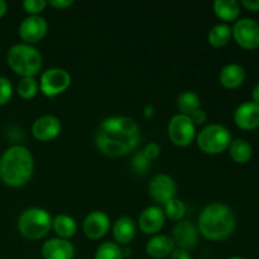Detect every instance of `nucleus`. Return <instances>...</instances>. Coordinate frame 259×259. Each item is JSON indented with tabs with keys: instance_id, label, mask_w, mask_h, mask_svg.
I'll list each match as a JSON object with an SVG mask.
<instances>
[{
	"instance_id": "nucleus-25",
	"label": "nucleus",
	"mask_w": 259,
	"mask_h": 259,
	"mask_svg": "<svg viewBox=\"0 0 259 259\" xmlns=\"http://www.w3.org/2000/svg\"><path fill=\"white\" fill-rule=\"evenodd\" d=\"M200 104L201 101H200L199 95L192 91H186L177 99V108H179L180 114H184V115H191L194 111L200 109Z\"/></svg>"
},
{
	"instance_id": "nucleus-36",
	"label": "nucleus",
	"mask_w": 259,
	"mask_h": 259,
	"mask_svg": "<svg viewBox=\"0 0 259 259\" xmlns=\"http://www.w3.org/2000/svg\"><path fill=\"white\" fill-rule=\"evenodd\" d=\"M242 5L248 10L257 12L259 10V0H243Z\"/></svg>"
},
{
	"instance_id": "nucleus-2",
	"label": "nucleus",
	"mask_w": 259,
	"mask_h": 259,
	"mask_svg": "<svg viewBox=\"0 0 259 259\" xmlns=\"http://www.w3.org/2000/svg\"><path fill=\"white\" fill-rule=\"evenodd\" d=\"M34 159L24 146H12L0 157V180L9 187H22L30 181Z\"/></svg>"
},
{
	"instance_id": "nucleus-29",
	"label": "nucleus",
	"mask_w": 259,
	"mask_h": 259,
	"mask_svg": "<svg viewBox=\"0 0 259 259\" xmlns=\"http://www.w3.org/2000/svg\"><path fill=\"white\" fill-rule=\"evenodd\" d=\"M13 96V86L9 78L0 76V106L10 101Z\"/></svg>"
},
{
	"instance_id": "nucleus-28",
	"label": "nucleus",
	"mask_w": 259,
	"mask_h": 259,
	"mask_svg": "<svg viewBox=\"0 0 259 259\" xmlns=\"http://www.w3.org/2000/svg\"><path fill=\"white\" fill-rule=\"evenodd\" d=\"M18 95L24 100H30L38 93V82L34 77H22L17 85Z\"/></svg>"
},
{
	"instance_id": "nucleus-27",
	"label": "nucleus",
	"mask_w": 259,
	"mask_h": 259,
	"mask_svg": "<svg viewBox=\"0 0 259 259\" xmlns=\"http://www.w3.org/2000/svg\"><path fill=\"white\" fill-rule=\"evenodd\" d=\"M164 215L168 219L174 220V222H181L184 217L186 215V205L181 201L180 199H172L169 200L167 204H164Z\"/></svg>"
},
{
	"instance_id": "nucleus-38",
	"label": "nucleus",
	"mask_w": 259,
	"mask_h": 259,
	"mask_svg": "<svg viewBox=\"0 0 259 259\" xmlns=\"http://www.w3.org/2000/svg\"><path fill=\"white\" fill-rule=\"evenodd\" d=\"M7 10H8V4L4 2V0H0V18L4 17Z\"/></svg>"
},
{
	"instance_id": "nucleus-22",
	"label": "nucleus",
	"mask_w": 259,
	"mask_h": 259,
	"mask_svg": "<svg viewBox=\"0 0 259 259\" xmlns=\"http://www.w3.org/2000/svg\"><path fill=\"white\" fill-rule=\"evenodd\" d=\"M52 228L58 238L66 240L72 238L77 232V225H76L75 220L65 214H60L55 219H52Z\"/></svg>"
},
{
	"instance_id": "nucleus-39",
	"label": "nucleus",
	"mask_w": 259,
	"mask_h": 259,
	"mask_svg": "<svg viewBox=\"0 0 259 259\" xmlns=\"http://www.w3.org/2000/svg\"><path fill=\"white\" fill-rule=\"evenodd\" d=\"M228 259H245V258L239 257V255H233V257H229Z\"/></svg>"
},
{
	"instance_id": "nucleus-7",
	"label": "nucleus",
	"mask_w": 259,
	"mask_h": 259,
	"mask_svg": "<svg viewBox=\"0 0 259 259\" xmlns=\"http://www.w3.org/2000/svg\"><path fill=\"white\" fill-rule=\"evenodd\" d=\"M168 138L175 146L187 147L194 142L196 137V125L192 123L191 118L184 114L172 116L167 128Z\"/></svg>"
},
{
	"instance_id": "nucleus-26",
	"label": "nucleus",
	"mask_w": 259,
	"mask_h": 259,
	"mask_svg": "<svg viewBox=\"0 0 259 259\" xmlns=\"http://www.w3.org/2000/svg\"><path fill=\"white\" fill-rule=\"evenodd\" d=\"M94 259H124L120 245L114 242H105L98 248Z\"/></svg>"
},
{
	"instance_id": "nucleus-21",
	"label": "nucleus",
	"mask_w": 259,
	"mask_h": 259,
	"mask_svg": "<svg viewBox=\"0 0 259 259\" xmlns=\"http://www.w3.org/2000/svg\"><path fill=\"white\" fill-rule=\"evenodd\" d=\"M212 9L217 17L224 22H234L240 14L239 3L235 0H215Z\"/></svg>"
},
{
	"instance_id": "nucleus-23",
	"label": "nucleus",
	"mask_w": 259,
	"mask_h": 259,
	"mask_svg": "<svg viewBox=\"0 0 259 259\" xmlns=\"http://www.w3.org/2000/svg\"><path fill=\"white\" fill-rule=\"evenodd\" d=\"M230 157L237 163H247L252 158L253 149L252 146L244 139H234L229 146Z\"/></svg>"
},
{
	"instance_id": "nucleus-18",
	"label": "nucleus",
	"mask_w": 259,
	"mask_h": 259,
	"mask_svg": "<svg viewBox=\"0 0 259 259\" xmlns=\"http://www.w3.org/2000/svg\"><path fill=\"white\" fill-rule=\"evenodd\" d=\"M175 243L168 235H153L146 244V253L153 259H166L175 250Z\"/></svg>"
},
{
	"instance_id": "nucleus-1",
	"label": "nucleus",
	"mask_w": 259,
	"mask_h": 259,
	"mask_svg": "<svg viewBox=\"0 0 259 259\" xmlns=\"http://www.w3.org/2000/svg\"><path fill=\"white\" fill-rule=\"evenodd\" d=\"M141 141L139 126L128 116H110L101 121L95 142L101 153L108 157H123L131 153Z\"/></svg>"
},
{
	"instance_id": "nucleus-6",
	"label": "nucleus",
	"mask_w": 259,
	"mask_h": 259,
	"mask_svg": "<svg viewBox=\"0 0 259 259\" xmlns=\"http://www.w3.org/2000/svg\"><path fill=\"white\" fill-rule=\"evenodd\" d=\"M232 134L227 126L222 124H210L205 126L197 136L199 148L206 154H220L229 148Z\"/></svg>"
},
{
	"instance_id": "nucleus-37",
	"label": "nucleus",
	"mask_w": 259,
	"mask_h": 259,
	"mask_svg": "<svg viewBox=\"0 0 259 259\" xmlns=\"http://www.w3.org/2000/svg\"><path fill=\"white\" fill-rule=\"evenodd\" d=\"M252 98H253V101H254V103L259 104V83H257V85L254 86V89H253Z\"/></svg>"
},
{
	"instance_id": "nucleus-34",
	"label": "nucleus",
	"mask_w": 259,
	"mask_h": 259,
	"mask_svg": "<svg viewBox=\"0 0 259 259\" xmlns=\"http://www.w3.org/2000/svg\"><path fill=\"white\" fill-rule=\"evenodd\" d=\"M48 4L57 10H65L73 4V0H51Z\"/></svg>"
},
{
	"instance_id": "nucleus-32",
	"label": "nucleus",
	"mask_w": 259,
	"mask_h": 259,
	"mask_svg": "<svg viewBox=\"0 0 259 259\" xmlns=\"http://www.w3.org/2000/svg\"><path fill=\"white\" fill-rule=\"evenodd\" d=\"M142 153L144 154V157H146L147 159L153 161V159H156L157 157L161 154V147H159L157 143H149L147 144L146 148L142 151Z\"/></svg>"
},
{
	"instance_id": "nucleus-3",
	"label": "nucleus",
	"mask_w": 259,
	"mask_h": 259,
	"mask_svg": "<svg viewBox=\"0 0 259 259\" xmlns=\"http://www.w3.org/2000/svg\"><path fill=\"white\" fill-rule=\"evenodd\" d=\"M199 233L209 240H224L235 229V217L229 206L212 202L204 207L197 220Z\"/></svg>"
},
{
	"instance_id": "nucleus-15",
	"label": "nucleus",
	"mask_w": 259,
	"mask_h": 259,
	"mask_svg": "<svg viewBox=\"0 0 259 259\" xmlns=\"http://www.w3.org/2000/svg\"><path fill=\"white\" fill-rule=\"evenodd\" d=\"M166 215L163 209L157 205L146 207L139 217V229L147 235H156L163 228Z\"/></svg>"
},
{
	"instance_id": "nucleus-11",
	"label": "nucleus",
	"mask_w": 259,
	"mask_h": 259,
	"mask_svg": "<svg viewBox=\"0 0 259 259\" xmlns=\"http://www.w3.org/2000/svg\"><path fill=\"white\" fill-rule=\"evenodd\" d=\"M177 186L175 180L171 176L164 174H158L151 180L148 186L149 196L152 197L153 201L157 204L164 205L169 201V200L175 199L176 195Z\"/></svg>"
},
{
	"instance_id": "nucleus-12",
	"label": "nucleus",
	"mask_w": 259,
	"mask_h": 259,
	"mask_svg": "<svg viewBox=\"0 0 259 259\" xmlns=\"http://www.w3.org/2000/svg\"><path fill=\"white\" fill-rule=\"evenodd\" d=\"M199 229L189 220L177 222L172 229V240L175 247L180 249L191 250L199 243Z\"/></svg>"
},
{
	"instance_id": "nucleus-5",
	"label": "nucleus",
	"mask_w": 259,
	"mask_h": 259,
	"mask_svg": "<svg viewBox=\"0 0 259 259\" xmlns=\"http://www.w3.org/2000/svg\"><path fill=\"white\" fill-rule=\"evenodd\" d=\"M52 228V218L50 212L40 207H29L20 214L18 219V229L20 234L29 240L42 239Z\"/></svg>"
},
{
	"instance_id": "nucleus-9",
	"label": "nucleus",
	"mask_w": 259,
	"mask_h": 259,
	"mask_svg": "<svg viewBox=\"0 0 259 259\" xmlns=\"http://www.w3.org/2000/svg\"><path fill=\"white\" fill-rule=\"evenodd\" d=\"M232 35L235 42L245 50H254L259 46V24L252 18L237 20L232 28Z\"/></svg>"
},
{
	"instance_id": "nucleus-8",
	"label": "nucleus",
	"mask_w": 259,
	"mask_h": 259,
	"mask_svg": "<svg viewBox=\"0 0 259 259\" xmlns=\"http://www.w3.org/2000/svg\"><path fill=\"white\" fill-rule=\"evenodd\" d=\"M71 85V76L63 68L53 67L40 75L39 90L47 98H55L63 91L67 90Z\"/></svg>"
},
{
	"instance_id": "nucleus-13",
	"label": "nucleus",
	"mask_w": 259,
	"mask_h": 259,
	"mask_svg": "<svg viewBox=\"0 0 259 259\" xmlns=\"http://www.w3.org/2000/svg\"><path fill=\"white\" fill-rule=\"evenodd\" d=\"M83 234L91 240H99L105 237L110 229V218L104 211H93L85 218L82 224Z\"/></svg>"
},
{
	"instance_id": "nucleus-24",
	"label": "nucleus",
	"mask_w": 259,
	"mask_h": 259,
	"mask_svg": "<svg viewBox=\"0 0 259 259\" xmlns=\"http://www.w3.org/2000/svg\"><path fill=\"white\" fill-rule=\"evenodd\" d=\"M232 38V28L225 23H219L210 29L207 40L212 47H224Z\"/></svg>"
},
{
	"instance_id": "nucleus-35",
	"label": "nucleus",
	"mask_w": 259,
	"mask_h": 259,
	"mask_svg": "<svg viewBox=\"0 0 259 259\" xmlns=\"http://www.w3.org/2000/svg\"><path fill=\"white\" fill-rule=\"evenodd\" d=\"M169 259H192V255L189 250L175 248V250L169 255Z\"/></svg>"
},
{
	"instance_id": "nucleus-10",
	"label": "nucleus",
	"mask_w": 259,
	"mask_h": 259,
	"mask_svg": "<svg viewBox=\"0 0 259 259\" xmlns=\"http://www.w3.org/2000/svg\"><path fill=\"white\" fill-rule=\"evenodd\" d=\"M19 37L25 45H34L42 40L48 32L47 20L40 15H29L19 25Z\"/></svg>"
},
{
	"instance_id": "nucleus-20",
	"label": "nucleus",
	"mask_w": 259,
	"mask_h": 259,
	"mask_svg": "<svg viewBox=\"0 0 259 259\" xmlns=\"http://www.w3.org/2000/svg\"><path fill=\"white\" fill-rule=\"evenodd\" d=\"M220 83L227 89H237L244 82L245 70L238 63H229L224 66L219 75Z\"/></svg>"
},
{
	"instance_id": "nucleus-16",
	"label": "nucleus",
	"mask_w": 259,
	"mask_h": 259,
	"mask_svg": "<svg viewBox=\"0 0 259 259\" xmlns=\"http://www.w3.org/2000/svg\"><path fill=\"white\" fill-rule=\"evenodd\" d=\"M40 253H42L43 259H73L75 247L70 240L52 238L45 242Z\"/></svg>"
},
{
	"instance_id": "nucleus-19",
	"label": "nucleus",
	"mask_w": 259,
	"mask_h": 259,
	"mask_svg": "<svg viewBox=\"0 0 259 259\" xmlns=\"http://www.w3.org/2000/svg\"><path fill=\"white\" fill-rule=\"evenodd\" d=\"M137 233V225L129 217H121L113 227V235L118 245H126L134 239Z\"/></svg>"
},
{
	"instance_id": "nucleus-30",
	"label": "nucleus",
	"mask_w": 259,
	"mask_h": 259,
	"mask_svg": "<svg viewBox=\"0 0 259 259\" xmlns=\"http://www.w3.org/2000/svg\"><path fill=\"white\" fill-rule=\"evenodd\" d=\"M48 3L45 0H25L23 2V9L30 15H39L46 9Z\"/></svg>"
},
{
	"instance_id": "nucleus-14",
	"label": "nucleus",
	"mask_w": 259,
	"mask_h": 259,
	"mask_svg": "<svg viewBox=\"0 0 259 259\" xmlns=\"http://www.w3.org/2000/svg\"><path fill=\"white\" fill-rule=\"evenodd\" d=\"M61 129L60 119L55 115H43L33 123L32 134L37 141L50 142L60 136Z\"/></svg>"
},
{
	"instance_id": "nucleus-17",
	"label": "nucleus",
	"mask_w": 259,
	"mask_h": 259,
	"mask_svg": "<svg viewBox=\"0 0 259 259\" xmlns=\"http://www.w3.org/2000/svg\"><path fill=\"white\" fill-rule=\"evenodd\" d=\"M234 121L240 129L252 131L259 125V104L245 101L234 111Z\"/></svg>"
},
{
	"instance_id": "nucleus-31",
	"label": "nucleus",
	"mask_w": 259,
	"mask_h": 259,
	"mask_svg": "<svg viewBox=\"0 0 259 259\" xmlns=\"http://www.w3.org/2000/svg\"><path fill=\"white\" fill-rule=\"evenodd\" d=\"M148 168H151V161L147 159L144 157V154L141 152V153H138L134 157L133 169L136 172H138V174H146L148 171Z\"/></svg>"
},
{
	"instance_id": "nucleus-4",
	"label": "nucleus",
	"mask_w": 259,
	"mask_h": 259,
	"mask_svg": "<svg viewBox=\"0 0 259 259\" xmlns=\"http://www.w3.org/2000/svg\"><path fill=\"white\" fill-rule=\"evenodd\" d=\"M7 62L17 75L22 77H34L42 68L43 58L37 48L20 43L8 51Z\"/></svg>"
},
{
	"instance_id": "nucleus-33",
	"label": "nucleus",
	"mask_w": 259,
	"mask_h": 259,
	"mask_svg": "<svg viewBox=\"0 0 259 259\" xmlns=\"http://www.w3.org/2000/svg\"><path fill=\"white\" fill-rule=\"evenodd\" d=\"M190 118H191L192 123H194L195 125H201V124H204L205 121H206L207 115L202 109H197L196 111H194V113L190 115Z\"/></svg>"
}]
</instances>
